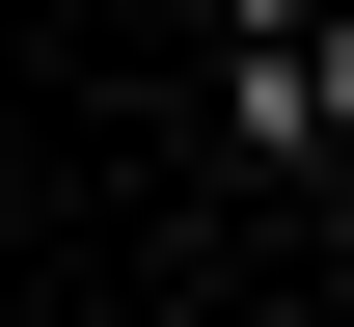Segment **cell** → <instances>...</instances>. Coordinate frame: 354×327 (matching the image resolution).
<instances>
[{"label": "cell", "mask_w": 354, "mask_h": 327, "mask_svg": "<svg viewBox=\"0 0 354 327\" xmlns=\"http://www.w3.org/2000/svg\"><path fill=\"white\" fill-rule=\"evenodd\" d=\"M218 109H245V164H354V28H327V0H245Z\"/></svg>", "instance_id": "obj_1"}]
</instances>
